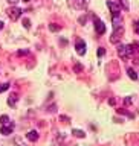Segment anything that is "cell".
<instances>
[{
	"label": "cell",
	"mask_w": 139,
	"mask_h": 146,
	"mask_svg": "<svg viewBox=\"0 0 139 146\" xmlns=\"http://www.w3.org/2000/svg\"><path fill=\"white\" fill-rule=\"evenodd\" d=\"M133 53H135V50H133L132 44H127V46H124V44H119V46H118V55H119V56H121L122 59H127V58H130Z\"/></svg>",
	"instance_id": "obj_1"
},
{
	"label": "cell",
	"mask_w": 139,
	"mask_h": 146,
	"mask_svg": "<svg viewBox=\"0 0 139 146\" xmlns=\"http://www.w3.org/2000/svg\"><path fill=\"white\" fill-rule=\"evenodd\" d=\"M122 35H124V26H116V27H113V34H112V38H110V43L112 44H116L119 40L122 38Z\"/></svg>",
	"instance_id": "obj_2"
},
{
	"label": "cell",
	"mask_w": 139,
	"mask_h": 146,
	"mask_svg": "<svg viewBox=\"0 0 139 146\" xmlns=\"http://www.w3.org/2000/svg\"><path fill=\"white\" fill-rule=\"evenodd\" d=\"M107 8L110 9V12H112V17H121V11H122V8L119 6V3L112 2V0H109V2H107Z\"/></svg>",
	"instance_id": "obj_3"
},
{
	"label": "cell",
	"mask_w": 139,
	"mask_h": 146,
	"mask_svg": "<svg viewBox=\"0 0 139 146\" xmlns=\"http://www.w3.org/2000/svg\"><path fill=\"white\" fill-rule=\"evenodd\" d=\"M21 12H23V11H21V8H18V6H11V8H9L8 11H6V14H8V17L11 18L12 21H15V20H18V17L21 15Z\"/></svg>",
	"instance_id": "obj_4"
},
{
	"label": "cell",
	"mask_w": 139,
	"mask_h": 146,
	"mask_svg": "<svg viewBox=\"0 0 139 146\" xmlns=\"http://www.w3.org/2000/svg\"><path fill=\"white\" fill-rule=\"evenodd\" d=\"M93 23H95V32H96V34H98V35H104L105 34V25H104V21L103 20H99V18L98 17H93Z\"/></svg>",
	"instance_id": "obj_5"
},
{
	"label": "cell",
	"mask_w": 139,
	"mask_h": 146,
	"mask_svg": "<svg viewBox=\"0 0 139 146\" xmlns=\"http://www.w3.org/2000/svg\"><path fill=\"white\" fill-rule=\"evenodd\" d=\"M75 50H77V53L78 55H86V41L84 40H81V38H78L75 41Z\"/></svg>",
	"instance_id": "obj_6"
},
{
	"label": "cell",
	"mask_w": 139,
	"mask_h": 146,
	"mask_svg": "<svg viewBox=\"0 0 139 146\" xmlns=\"http://www.w3.org/2000/svg\"><path fill=\"white\" fill-rule=\"evenodd\" d=\"M14 123L12 122H8V123H5V125H2V128H0V132H2L3 135H9V134H12V131H14Z\"/></svg>",
	"instance_id": "obj_7"
},
{
	"label": "cell",
	"mask_w": 139,
	"mask_h": 146,
	"mask_svg": "<svg viewBox=\"0 0 139 146\" xmlns=\"http://www.w3.org/2000/svg\"><path fill=\"white\" fill-rule=\"evenodd\" d=\"M26 137H28V140H29V141H37L40 135H38V132H37V131H29L26 134Z\"/></svg>",
	"instance_id": "obj_8"
},
{
	"label": "cell",
	"mask_w": 139,
	"mask_h": 146,
	"mask_svg": "<svg viewBox=\"0 0 139 146\" xmlns=\"http://www.w3.org/2000/svg\"><path fill=\"white\" fill-rule=\"evenodd\" d=\"M17 100H18V94H17V93H11V94H9V98H8V104L11 105V107H14V105L17 104Z\"/></svg>",
	"instance_id": "obj_9"
},
{
	"label": "cell",
	"mask_w": 139,
	"mask_h": 146,
	"mask_svg": "<svg viewBox=\"0 0 139 146\" xmlns=\"http://www.w3.org/2000/svg\"><path fill=\"white\" fill-rule=\"evenodd\" d=\"M72 5H73L77 9H81V8H84L86 0H72Z\"/></svg>",
	"instance_id": "obj_10"
},
{
	"label": "cell",
	"mask_w": 139,
	"mask_h": 146,
	"mask_svg": "<svg viewBox=\"0 0 139 146\" xmlns=\"http://www.w3.org/2000/svg\"><path fill=\"white\" fill-rule=\"evenodd\" d=\"M127 75L130 76V79H133V81H138V73H136L135 70H133L132 67H128V68H127Z\"/></svg>",
	"instance_id": "obj_11"
},
{
	"label": "cell",
	"mask_w": 139,
	"mask_h": 146,
	"mask_svg": "<svg viewBox=\"0 0 139 146\" xmlns=\"http://www.w3.org/2000/svg\"><path fill=\"white\" fill-rule=\"evenodd\" d=\"M72 134L75 135V137H80V139H84V137H86V132L81 131V129H73Z\"/></svg>",
	"instance_id": "obj_12"
},
{
	"label": "cell",
	"mask_w": 139,
	"mask_h": 146,
	"mask_svg": "<svg viewBox=\"0 0 139 146\" xmlns=\"http://www.w3.org/2000/svg\"><path fill=\"white\" fill-rule=\"evenodd\" d=\"M119 5H121V8H122V9H126V11H128V9H130L128 0H119Z\"/></svg>",
	"instance_id": "obj_13"
},
{
	"label": "cell",
	"mask_w": 139,
	"mask_h": 146,
	"mask_svg": "<svg viewBox=\"0 0 139 146\" xmlns=\"http://www.w3.org/2000/svg\"><path fill=\"white\" fill-rule=\"evenodd\" d=\"M9 122V116H6V114H2L0 116V125H5V123Z\"/></svg>",
	"instance_id": "obj_14"
},
{
	"label": "cell",
	"mask_w": 139,
	"mask_h": 146,
	"mask_svg": "<svg viewBox=\"0 0 139 146\" xmlns=\"http://www.w3.org/2000/svg\"><path fill=\"white\" fill-rule=\"evenodd\" d=\"M8 88H9V84H8V82H3V84H0V93L6 91Z\"/></svg>",
	"instance_id": "obj_15"
},
{
	"label": "cell",
	"mask_w": 139,
	"mask_h": 146,
	"mask_svg": "<svg viewBox=\"0 0 139 146\" xmlns=\"http://www.w3.org/2000/svg\"><path fill=\"white\" fill-rule=\"evenodd\" d=\"M49 29H50V32H58L61 27H60V26H55V25H49Z\"/></svg>",
	"instance_id": "obj_16"
},
{
	"label": "cell",
	"mask_w": 139,
	"mask_h": 146,
	"mask_svg": "<svg viewBox=\"0 0 139 146\" xmlns=\"http://www.w3.org/2000/svg\"><path fill=\"white\" fill-rule=\"evenodd\" d=\"M133 27H135V32L139 35V20H136L135 23H133Z\"/></svg>",
	"instance_id": "obj_17"
},
{
	"label": "cell",
	"mask_w": 139,
	"mask_h": 146,
	"mask_svg": "<svg viewBox=\"0 0 139 146\" xmlns=\"http://www.w3.org/2000/svg\"><path fill=\"white\" fill-rule=\"evenodd\" d=\"M29 18H25V20H23V26H25L26 27V29H29V27H31V25H29Z\"/></svg>",
	"instance_id": "obj_18"
},
{
	"label": "cell",
	"mask_w": 139,
	"mask_h": 146,
	"mask_svg": "<svg viewBox=\"0 0 139 146\" xmlns=\"http://www.w3.org/2000/svg\"><path fill=\"white\" fill-rule=\"evenodd\" d=\"M28 53H29V50H18L17 52L18 56H25V55H28Z\"/></svg>",
	"instance_id": "obj_19"
},
{
	"label": "cell",
	"mask_w": 139,
	"mask_h": 146,
	"mask_svg": "<svg viewBox=\"0 0 139 146\" xmlns=\"http://www.w3.org/2000/svg\"><path fill=\"white\" fill-rule=\"evenodd\" d=\"M104 53H105V49H104V47H99V49H98V56H103Z\"/></svg>",
	"instance_id": "obj_20"
},
{
	"label": "cell",
	"mask_w": 139,
	"mask_h": 146,
	"mask_svg": "<svg viewBox=\"0 0 139 146\" xmlns=\"http://www.w3.org/2000/svg\"><path fill=\"white\" fill-rule=\"evenodd\" d=\"M48 111H49V113H54V111H57V105H50Z\"/></svg>",
	"instance_id": "obj_21"
},
{
	"label": "cell",
	"mask_w": 139,
	"mask_h": 146,
	"mask_svg": "<svg viewBox=\"0 0 139 146\" xmlns=\"http://www.w3.org/2000/svg\"><path fill=\"white\" fill-rule=\"evenodd\" d=\"M73 68H75V72H81V70H83V66H81V64H77Z\"/></svg>",
	"instance_id": "obj_22"
},
{
	"label": "cell",
	"mask_w": 139,
	"mask_h": 146,
	"mask_svg": "<svg viewBox=\"0 0 139 146\" xmlns=\"http://www.w3.org/2000/svg\"><path fill=\"white\" fill-rule=\"evenodd\" d=\"M6 2H8V3H11V5H15V3L20 2V0H6Z\"/></svg>",
	"instance_id": "obj_23"
},
{
	"label": "cell",
	"mask_w": 139,
	"mask_h": 146,
	"mask_svg": "<svg viewBox=\"0 0 139 146\" xmlns=\"http://www.w3.org/2000/svg\"><path fill=\"white\" fill-rule=\"evenodd\" d=\"M80 23H81V25H84V23H86V17H84V15L80 18Z\"/></svg>",
	"instance_id": "obj_24"
},
{
	"label": "cell",
	"mask_w": 139,
	"mask_h": 146,
	"mask_svg": "<svg viewBox=\"0 0 139 146\" xmlns=\"http://www.w3.org/2000/svg\"><path fill=\"white\" fill-rule=\"evenodd\" d=\"M124 102H126V105H130V104H132V99H130V98H127L126 100H124Z\"/></svg>",
	"instance_id": "obj_25"
},
{
	"label": "cell",
	"mask_w": 139,
	"mask_h": 146,
	"mask_svg": "<svg viewBox=\"0 0 139 146\" xmlns=\"http://www.w3.org/2000/svg\"><path fill=\"white\" fill-rule=\"evenodd\" d=\"M3 26H5V23H3V21H0V31L3 29Z\"/></svg>",
	"instance_id": "obj_26"
},
{
	"label": "cell",
	"mask_w": 139,
	"mask_h": 146,
	"mask_svg": "<svg viewBox=\"0 0 139 146\" xmlns=\"http://www.w3.org/2000/svg\"><path fill=\"white\" fill-rule=\"evenodd\" d=\"M23 2H29V0H23Z\"/></svg>",
	"instance_id": "obj_27"
}]
</instances>
